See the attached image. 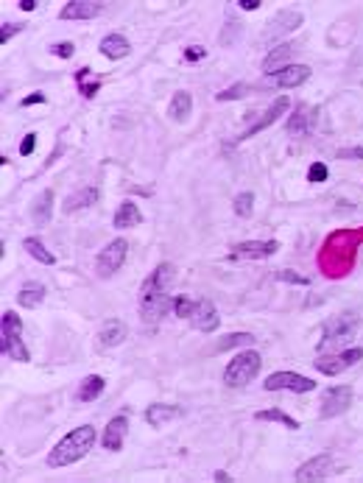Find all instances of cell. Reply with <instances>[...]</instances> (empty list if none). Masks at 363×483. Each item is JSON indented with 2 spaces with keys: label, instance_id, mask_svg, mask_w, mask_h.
Listing matches in <instances>:
<instances>
[{
  "label": "cell",
  "instance_id": "obj_15",
  "mask_svg": "<svg viewBox=\"0 0 363 483\" xmlns=\"http://www.w3.org/2000/svg\"><path fill=\"white\" fill-rule=\"evenodd\" d=\"M190 324L199 333H216L218 324H221V316H218V310L210 299H196V310L190 316Z\"/></svg>",
  "mask_w": 363,
  "mask_h": 483
},
{
  "label": "cell",
  "instance_id": "obj_37",
  "mask_svg": "<svg viewBox=\"0 0 363 483\" xmlns=\"http://www.w3.org/2000/svg\"><path fill=\"white\" fill-rule=\"evenodd\" d=\"M20 31H23V23H3L0 26V45L11 43V37L20 34Z\"/></svg>",
  "mask_w": 363,
  "mask_h": 483
},
{
  "label": "cell",
  "instance_id": "obj_33",
  "mask_svg": "<svg viewBox=\"0 0 363 483\" xmlns=\"http://www.w3.org/2000/svg\"><path fill=\"white\" fill-rule=\"evenodd\" d=\"M193 310H196V299H190V296H174V316L177 318H187L190 321V316H193Z\"/></svg>",
  "mask_w": 363,
  "mask_h": 483
},
{
  "label": "cell",
  "instance_id": "obj_44",
  "mask_svg": "<svg viewBox=\"0 0 363 483\" xmlns=\"http://www.w3.org/2000/svg\"><path fill=\"white\" fill-rule=\"evenodd\" d=\"M45 101H48L45 92H31L28 98H23V104H20V106H23V109H28V106H37V104H45Z\"/></svg>",
  "mask_w": 363,
  "mask_h": 483
},
{
  "label": "cell",
  "instance_id": "obj_28",
  "mask_svg": "<svg viewBox=\"0 0 363 483\" xmlns=\"http://www.w3.org/2000/svg\"><path fill=\"white\" fill-rule=\"evenodd\" d=\"M104 389H106V380H104L101 374H87V377L82 380L76 396H79L82 402H92V399H98V396L104 394Z\"/></svg>",
  "mask_w": 363,
  "mask_h": 483
},
{
  "label": "cell",
  "instance_id": "obj_42",
  "mask_svg": "<svg viewBox=\"0 0 363 483\" xmlns=\"http://www.w3.org/2000/svg\"><path fill=\"white\" fill-rule=\"evenodd\" d=\"M338 160H363V145H355V148H341V151H338Z\"/></svg>",
  "mask_w": 363,
  "mask_h": 483
},
{
  "label": "cell",
  "instance_id": "obj_5",
  "mask_svg": "<svg viewBox=\"0 0 363 483\" xmlns=\"http://www.w3.org/2000/svg\"><path fill=\"white\" fill-rule=\"evenodd\" d=\"M260 369H263L260 352L255 350L238 352V355L229 360L227 369H224V383H227L229 389H243V386H249V383L260 374Z\"/></svg>",
  "mask_w": 363,
  "mask_h": 483
},
{
  "label": "cell",
  "instance_id": "obj_41",
  "mask_svg": "<svg viewBox=\"0 0 363 483\" xmlns=\"http://www.w3.org/2000/svg\"><path fill=\"white\" fill-rule=\"evenodd\" d=\"M34 148H37V134L28 132L23 137V143H20V154L23 157H28V154H34Z\"/></svg>",
  "mask_w": 363,
  "mask_h": 483
},
{
  "label": "cell",
  "instance_id": "obj_39",
  "mask_svg": "<svg viewBox=\"0 0 363 483\" xmlns=\"http://www.w3.org/2000/svg\"><path fill=\"white\" fill-rule=\"evenodd\" d=\"M277 279H279V282H291V285H311V279L302 277V274H296V271H279Z\"/></svg>",
  "mask_w": 363,
  "mask_h": 483
},
{
  "label": "cell",
  "instance_id": "obj_10",
  "mask_svg": "<svg viewBox=\"0 0 363 483\" xmlns=\"http://www.w3.org/2000/svg\"><path fill=\"white\" fill-rule=\"evenodd\" d=\"M266 392H294V394H308L316 389L313 377H305L299 372H274L272 377L263 383Z\"/></svg>",
  "mask_w": 363,
  "mask_h": 483
},
{
  "label": "cell",
  "instance_id": "obj_43",
  "mask_svg": "<svg viewBox=\"0 0 363 483\" xmlns=\"http://www.w3.org/2000/svg\"><path fill=\"white\" fill-rule=\"evenodd\" d=\"M201 56H207V48H201V45H193V48L184 50V59H187V62H199Z\"/></svg>",
  "mask_w": 363,
  "mask_h": 483
},
{
  "label": "cell",
  "instance_id": "obj_34",
  "mask_svg": "<svg viewBox=\"0 0 363 483\" xmlns=\"http://www.w3.org/2000/svg\"><path fill=\"white\" fill-rule=\"evenodd\" d=\"M249 92H252V87H249L246 82H238V84H232L229 89H221V92H218L216 98H218V101L224 104V101H238V98H246Z\"/></svg>",
  "mask_w": 363,
  "mask_h": 483
},
{
  "label": "cell",
  "instance_id": "obj_3",
  "mask_svg": "<svg viewBox=\"0 0 363 483\" xmlns=\"http://www.w3.org/2000/svg\"><path fill=\"white\" fill-rule=\"evenodd\" d=\"M92 447H95V428H92V425H82V428L70 431L67 436H62L59 444L48 453V467H50V470L70 467V464L82 461Z\"/></svg>",
  "mask_w": 363,
  "mask_h": 483
},
{
  "label": "cell",
  "instance_id": "obj_40",
  "mask_svg": "<svg viewBox=\"0 0 363 483\" xmlns=\"http://www.w3.org/2000/svg\"><path fill=\"white\" fill-rule=\"evenodd\" d=\"M50 53H53V56H59V59H73L76 45L73 43H56V45H50Z\"/></svg>",
  "mask_w": 363,
  "mask_h": 483
},
{
  "label": "cell",
  "instance_id": "obj_25",
  "mask_svg": "<svg viewBox=\"0 0 363 483\" xmlns=\"http://www.w3.org/2000/svg\"><path fill=\"white\" fill-rule=\"evenodd\" d=\"M28 213H31L34 223H48L50 216H53V190H43V193L31 201Z\"/></svg>",
  "mask_w": 363,
  "mask_h": 483
},
{
  "label": "cell",
  "instance_id": "obj_22",
  "mask_svg": "<svg viewBox=\"0 0 363 483\" xmlns=\"http://www.w3.org/2000/svg\"><path fill=\"white\" fill-rule=\"evenodd\" d=\"M98 48H101V53H104L106 59H112V62L126 59V56L132 53V45H129V40H126L123 34H106Z\"/></svg>",
  "mask_w": 363,
  "mask_h": 483
},
{
  "label": "cell",
  "instance_id": "obj_9",
  "mask_svg": "<svg viewBox=\"0 0 363 483\" xmlns=\"http://www.w3.org/2000/svg\"><path fill=\"white\" fill-rule=\"evenodd\" d=\"M352 399H355V394H352L350 386H333V389H327V392L321 394L318 416H321V419H335V416H341V413L350 411Z\"/></svg>",
  "mask_w": 363,
  "mask_h": 483
},
{
  "label": "cell",
  "instance_id": "obj_14",
  "mask_svg": "<svg viewBox=\"0 0 363 483\" xmlns=\"http://www.w3.org/2000/svg\"><path fill=\"white\" fill-rule=\"evenodd\" d=\"M288 106H291V98H285V95H279V98L274 101L272 106H269V109H266V112L260 115V121H255V123H252V126H249L246 132H243V134H240V137H238V143H240V140H249V137H255V134H260V132H263V129H269V126H274V123H277V121H279V118H282V115L288 112Z\"/></svg>",
  "mask_w": 363,
  "mask_h": 483
},
{
  "label": "cell",
  "instance_id": "obj_47",
  "mask_svg": "<svg viewBox=\"0 0 363 483\" xmlns=\"http://www.w3.org/2000/svg\"><path fill=\"white\" fill-rule=\"evenodd\" d=\"M216 481H232V475H227V472H216Z\"/></svg>",
  "mask_w": 363,
  "mask_h": 483
},
{
  "label": "cell",
  "instance_id": "obj_17",
  "mask_svg": "<svg viewBox=\"0 0 363 483\" xmlns=\"http://www.w3.org/2000/svg\"><path fill=\"white\" fill-rule=\"evenodd\" d=\"M126 335H129V324L121 321V318H109L98 330V344L106 347V350H115V347H121L126 341Z\"/></svg>",
  "mask_w": 363,
  "mask_h": 483
},
{
  "label": "cell",
  "instance_id": "obj_20",
  "mask_svg": "<svg viewBox=\"0 0 363 483\" xmlns=\"http://www.w3.org/2000/svg\"><path fill=\"white\" fill-rule=\"evenodd\" d=\"M182 411L179 405H165V402H154V405H148L145 408V422L151 425V428H160V425H168V422H174V419H179Z\"/></svg>",
  "mask_w": 363,
  "mask_h": 483
},
{
  "label": "cell",
  "instance_id": "obj_26",
  "mask_svg": "<svg viewBox=\"0 0 363 483\" xmlns=\"http://www.w3.org/2000/svg\"><path fill=\"white\" fill-rule=\"evenodd\" d=\"M98 187H82L79 193H73L67 201H65V213H79V210H87L98 201Z\"/></svg>",
  "mask_w": 363,
  "mask_h": 483
},
{
  "label": "cell",
  "instance_id": "obj_18",
  "mask_svg": "<svg viewBox=\"0 0 363 483\" xmlns=\"http://www.w3.org/2000/svg\"><path fill=\"white\" fill-rule=\"evenodd\" d=\"M101 3H90V0H70L62 6L59 17L62 20H95L101 14Z\"/></svg>",
  "mask_w": 363,
  "mask_h": 483
},
{
  "label": "cell",
  "instance_id": "obj_2",
  "mask_svg": "<svg viewBox=\"0 0 363 483\" xmlns=\"http://www.w3.org/2000/svg\"><path fill=\"white\" fill-rule=\"evenodd\" d=\"M363 243V229H341L327 235L321 252H318V265L327 277H344L352 271L355 265V255Z\"/></svg>",
  "mask_w": 363,
  "mask_h": 483
},
{
  "label": "cell",
  "instance_id": "obj_29",
  "mask_svg": "<svg viewBox=\"0 0 363 483\" xmlns=\"http://www.w3.org/2000/svg\"><path fill=\"white\" fill-rule=\"evenodd\" d=\"M23 246H26V252H28L34 260H40V263H45V265L56 263V255H53V252H48L45 243H43L40 238H26V240H23Z\"/></svg>",
  "mask_w": 363,
  "mask_h": 483
},
{
  "label": "cell",
  "instance_id": "obj_11",
  "mask_svg": "<svg viewBox=\"0 0 363 483\" xmlns=\"http://www.w3.org/2000/svg\"><path fill=\"white\" fill-rule=\"evenodd\" d=\"M279 252V243L277 240H240L229 249V260L238 263V260H266Z\"/></svg>",
  "mask_w": 363,
  "mask_h": 483
},
{
  "label": "cell",
  "instance_id": "obj_16",
  "mask_svg": "<svg viewBox=\"0 0 363 483\" xmlns=\"http://www.w3.org/2000/svg\"><path fill=\"white\" fill-rule=\"evenodd\" d=\"M126 433H129V416H126V413L112 416V419H109V425H106V431H104V436H101L104 450L118 453V450L123 447V441H126Z\"/></svg>",
  "mask_w": 363,
  "mask_h": 483
},
{
  "label": "cell",
  "instance_id": "obj_13",
  "mask_svg": "<svg viewBox=\"0 0 363 483\" xmlns=\"http://www.w3.org/2000/svg\"><path fill=\"white\" fill-rule=\"evenodd\" d=\"M338 467H335V458L333 455H313L311 461H305L296 472H294V481L299 483H316V481H324V478H330L333 472H335Z\"/></svg>",
  "mask_w": 363,
  "mask_h": 483
},
{
  "label": "cell",
  "instance_id": "obj_45",
  "mask_svg": "<svg viewBox=\"0 0 363 483\" xmlns=\"http://www.w3.org/2000/svg\"><path fill=\"white\" fill-rule=\"evenodd\" d=\"M238 6H240L243 11H257V9H260V0H240Z\"/></svg>",
  "mask_w": 363,
  "mask_h": 483
},
{
  "label": "cell",
  "instance_id": "obj_30",
  "mask_svg": "<svg viewBox=\"0 0 363 483\" xmlns=\"http://www.w3.org/2000/svg\"><path fill=\"white\" fill-rule=\"evenodd\" d=\"M255 419H257V422H279V425H285L288 431H299V422H296L294 416H288V413L277 411V408H272V411H257V413H255Z\"/></svg>",
  "mask_w": 363,
  "mask_h": 483
},
{
  "label": "cell",
  "instance_id": "obj_1",
  "mask_svg": "<svg viewBox=\"0 0 363 483\" xmlns=\"http://www.w3.org/2000/svg\"><path fill=\"white\" fill-rule=\"evenodd\" d=\"M174 265L160 263L143 282L140 288V316L145 324L162 321L168 310H174V296H171V282H174Z\"/></svg>",
  "mask_w": 363,
  "mask_h": 483
},
{
  "label": "cell",
  "instance_id": "obj_6",
  "mask_svg": "<svg viewBox=\"0 0 363 483\" xmlns=\"http://www.w3.org/2000/svg\"><path fill=\"white\" fill-rule=\"evenodd\" d=\"M358 324H361V316L358 313H344V316H335L324 324V335H321V344L318 350L327 352L330 347H341L344 341H350L355 333H358Z\"/></svg>",
  "mask_w": 363,
  "mask_h": 483
},
{
  "label": "cell",
  "instance_id": "obj_12",
  "mask_svg": "<svg viewBox=\"0 0 363 483\" xmlns=\"http://www.w3.org/2000/svg\"><path fill=\"white\" fill-rule=\"evenodd\" d=\"M302 23H305V14H302V11H296V9H282L272 23L266 26V31H263V43H269V45L277 43L279 37H285V34L296 31Z\"/></svg>",
  "mask_w": 363,
  "mask_h": 483
},
{
  "label": "cell",
  "instance_id": "obj_7",
  "mask_svg": "<svg viewBox=\"0 0 363 483\" xmlns=\"http://www.w3.org/2000/svg\"><path fill=\"white\" fill-rule=\"evenodd\" d=\"M126 255H129V240H123V238L109 240V243L101 249V255L95 257V274H98L101 279L115 277V274L123 268V263H126Z\"/></svg>",
  "mask_w": 363,
  "mask_h": 483
},
{
  "label": "cell",
  "instance_id": "obj_38",
  "mask_svg": "<svg viewBox=\"0 0 363 483\" xmlns=\"http://www.w3.org/2000/svg\"><path fill=\"white\" fill-rule=\"evenodd\" d=\"M327 176H330V171H327V165L324 162H313L311 168H308V182H327Z\"/></svg>",
  "mask_w": 363,
  "mask_h": 483
},
{
  "label": "cell",
  "instance_id": "obj_35",
  "mask_svg": "<svg viewBox=\"0 0 363 483\" xmlns=\"http://www.w3.org/2000/svg\"><path fill=\"white\" fill-rule=\"evenodd\" d=\"M87 73H90V67H82V70L76 73L79 92H82L84 98H95V95H98V89H101V84H98V82H90V84H87V82H84V79H87Z\"/></svg>",
  "mask_w": 363,
  "mask_h": 483
},
{
  "label": "cell",
  "instance_id": "obj_46",
  "mask_svg": "<svg viewBox=\"0 0 363 483\" xmlns=\"http://www.w3.org/2000/svg\"><path fill=\"white\" fill-rule=\"evenodd\" d=\"M20 9H23V11H34V9H37V0H20Z\"/></svg>",
  "mask_w": 363,
  "mask_h": 483
},
{
  "label": "cell",
  "instance_id": "obj_23",
  "mask_svg": "<svg viewBox=\"0 0 363 483\" xmlns=\"http://www.w3.org/2000/svg\"><path fill=\"white\" fill-rule=\"evenodd\" d=\"M45 296H48V288L43 282H26L23 291L17 294V305H20V308L34 310L45 302Z\"/></svg>",
  "mask_w": 363,
  "mask_h": 483
},
{
  "label": "cell",
  "instance_id": "obj_4",
  "mask_svg": "<svg viewBox=\"0 0 363 483\" xmlns=\"http://www.w3.org/2000/svg\"><path fill=\"white\" fill-rule=\"evenodd\" d=\"M0 352L9 355L11 360H20V363L31 360V352L23 344V321H20V316L14 310L3 313V321H0Z\"/></svg>",
  "mask_w": 363,
  "mask_h": 483
},
{
  "label": "cell",
  "instance_id": "obj_21",
  "mask_svg": "<svg viewBox=\"0 0 363 483\" xmlns=\"http://www.w3.org/2000/svg\"><path fill=\"white\" fill-rule=\"evenodd\" d=\"M311 79V67L308 65H288L285 70L274 73V84L277 87H302Z\"/></svg>",
  "mask_w": 363,
  "mask_h": 483
},
{
  "label": "cell",
  "instance_id": "obj_36",
  "mask_svg": "<svg viewBox=\"0 0 363 483\" xmlns=\"http://www.w3.org/2000/svg\"><path fill=\"white\" fill-rule=\"evenodd\" d=\"M305 129H308V115H305V109H296V112L291 115V121H288L285 132L288 134H305Z\"/></svg>",
  "mask_w": 363,
  "mask_h": 483
},
{
  "label": "cell",
  "instance_id": "obj_19",
  "mask_svg": "<svg viewBox=\"0 0 363 483\" xmlns=\"http://www.w3.org/2000/svg\"><path fill=\"white\" fill-rule=\"evenodd\" d=\"M291 56H294V45L291 43H282L272 48L269 53H266V59H263V73L266 76H274V73H279V70H285L288 65H291Z\"/></svg>",
  "mask_w": 363,
  "mask_h": 483
},
{
  "label": "cell",
  "instance_id": "obj_8",
  "mask_svg": "<svg viewBox=\"0 0 363 483\" xmlns=\"http://www.w3.org/2000/svg\"><path fill=\"white\" fill-rule=\"evenodd\" d=\"M358 360H363V347H350V350H338V352H324V355H318L316 360H313V366H316L321 374H341V372H347L350 366H355Z\"/></svg>",
  "mask_w": 363,
  "mask_h": 483
},
{
  "label": "cell",
  "instance_id": "obj_31",
  "mask_svg": "<svg viewBox=\"0 0 363 483\" xmlns=\"http://www.w3.org/2000/svg\"><path fill=\"white\" fill-rule=\"evenodd\" d=\"M249 344H255V335H252V333H235V335H224V338L216 344V350L224 352V350H235V347H249Z\"/></svg>",
  "mask_w": 363,
  "mask_h": 483
},
{
  "label": "cell",
  "instance_id": "obj_24",
  "mask_svg": "<svg viewBox=\"0 0 363 483\" xmlns=\"http://www.w3.org/2000/svg\"><path fill=\"white\" fill-rule=\"evenodd\" d=\"M190 112H193V95H190L187 89L174 92V98H171V104H168V115H171V121L184 123V121L190 118Z\"/></svg>",
  "mask_w": 363,
  "mask_h": 483
},
{
  "label": "cell",
  "instance_id": "obj_32",
  "mask_svg": "<svg viewBox=\"0 0 363 483\" xmlns=\"http://www.w3.org/2000/svg\"><path fill=\"white\" fill-rule=\"evenodd\" d=\"M232 210H235V216H240V218H249V216H252V210H255V196H252L249 190L238 193V196L232 199Z\"/></svg>",
  "mask_w": 363,
  "mask_h": 483
},
{
  "label": "cell",
  "instance_id": "obj_27",
  "mask_svg": "<svg viewBox=\"0 0 363 483\" xmlns=\"http://www.w3.org/2000/svg\"><path fill=\"white\" fill-rule=\"evenodd\" d=\"M143 221V213H140V207H137L135 201H123L121 207H118V213H115V229H132Z\"/></svg>",
  "mask_w": 363,
  "mask_h": 483
}]
</instances>
